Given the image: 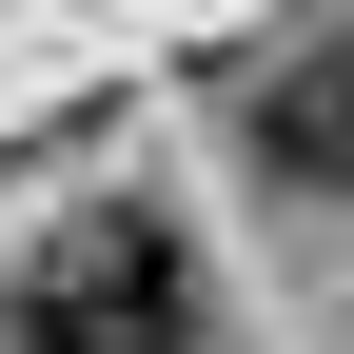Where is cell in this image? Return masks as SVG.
Returning a JSON list of instances; mask_svg holds the SVG:
<instances>
[{
  "mask_svg": "<svg viewBox=\"0 0 354 354\" xmlns=\"http://www.w3.org/2000/svg\"><path fill=\"white\" fill-rule=\"evenodd\" d=\"M0 354H197V256L158 216H99V236L39 256V295H20Z\"/></svg>",
  "mask_w": 354,
  "mask_h": 354,
  "instance_id": "6da1fadb",
  "label": "cell"
},
{
  "mask_svg": "<svg viewBox=\"0 0 354 354\" xmlns=\"http://www.w3.org/2000/svg\"><path fill=\"white\" fill-rule=\"evenodd\" d=\"M236 138H256V177H295V197H354V39L276 59V79L236 99Z\"/></svg>",
  "mask_w": 354,
  "mask_h": 354,
  "instance_id": "7a4b0ae2",
  "label": "cell"
}]
</instances>
